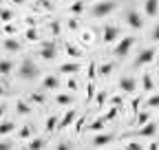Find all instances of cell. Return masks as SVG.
<instances>
[{
	"label": "cell",
	"instance_id": "9",
	"mask_svg": "<svg viewBox=\"0 0 159 150\" xmlns=\"http://www.w3.org/2000/svg\"><path fill=\"white\" fill-rule=\"evenodd\" d=\"M144 13L148 18H155L159 13V2H157V0H146V2H144Z\"/></svg>",
	"mask_w": 159,
	"mask_h": 150
},
{
	"label": "cell",
	"instance_id": "5",
	"mask_svg": "<svg viewBox=\"0 0 159 150\" xmlns=\"http://www.w3.org/2000/svg\"><path fill=\"white\" fill-rule=\"evenodd\" d=\"M102 38H104V42H115L117 38H119V29L115 24H106L102 29Z\"/></svg>",
	"mask_w": 159,
	"mask_h": 150
},
{
	"label": "cell",
	"instance_id": "42",
	"mask_svg": "<svg viewBox=\"0 0 159 150\" xmlns=\"http://www.w3.org/2000/svg\"><path fill=\"white\" fill-rule=\"evenodd\" d=\"M157 62H159V51H157Z\"/></svg>",
	"mask_w": 159,
	"mask_h": 150
},
{
	"label": "cell",
	"instance_id": "35",
	"mask_svg": "<svg viewBox=\"0 0 159 150\" xmlns=\"http://www.w3.org/2000/svg\"><path fill=\"white\" fill-rule=\"evenodd\" d=\"M146 119H148V115H146V113H142V115H139V124H146Z\"/></svg>",
	"mask_w": 159,
	"mask_h": 150
},
{
	"label": "cell",
	"instance_id": "39",
	"mask_svg": "<svg viewBox=\"0 0 159 150\" xmlns=\"http://www.w3.org/2000/svg\"><path fill=\"white\" fill-rule=\"evenodd\" d=\"M11 2H13V5H25L27 0H11Z\"/></svg>",
	"mask_w": 159,
	"mask_h": 150
},
{
	"label": "cell",
	"instance_id": "33",
	"mask_svg": "<svg viewBox=\"0 0 159 150\" xmlns=\"http://www.w3.org/2000/svg\"><path fill=\"white\" fill-rule=\"evenodd\" d=\"M38 2H40V7H42V9H51V5H49V0H38Z\"/></svg>",
	"mask_w": 159,
	"mask_h": 150
},
{
	"label": "cell",
	"instance_id": "40",
	"mask_svg": "<svg viewBox=\"0 0 159 150\" xmlns=\"http://www.w3.org/2000/svg\"><path fill=\"white\" fill-rule=\"evenodd\" d=\"M0 95H5V86L2 84H0Z\"/></svg>",
	"mask_w": 159,
	"mask_h": 150
},
{
	"label": "cell",
	"instance_id": "19",
	"mask_svg": "<svg viewBox=\"0 0 159 150\" xmlns=\"http://www.w3.org/2000/svg\"><path fill=\"white\" fill-rule=\"evenodd\" d=\"M73 119H75V110H71L69 115H66V117H64L62 121H60V128H64V126H69V124H71Z\"/></svg>",
	"mask_w": 159,
	"mask_h": 150
},
{
	"label": "cell",
	"instance_id": "38",
	"mask_svg": "<svg viewBox=\"0 0 159 150\" xmlns=\"http://www.w3.org/2000/svg\"><path fill=\"white\" fill-rule=\"evenodd\" d=\"M9 148H11L9 143H0V150H9Z\"/></svg>",
	"mask_w": 159,
	"mask_h": 150
},
{
	"label": "cell",
	"instance_id": "23",
	"mask_svg": "<svg viewBox=\"0 0 159 150\" xmlns=\"http://www.w3.org/2000/svg\"><path fill=\"white\" fill-rule=\"evenodd\" d=\"M113 71V64H102V66H99V75H108Z\"/></svg>",
	"mask_w": 159,
	"mask_h": 150
},
{
	"label": "cell",
	"instance_id": "34",
	"mask_svg": "<svg viewBox=\"0 0 159 150\" xmlns=\"http://www.w3.org/2000/svg\"><path fill=\"white\" fill-rule=\"evenodd\" d=\"M102 124H104V119H97V121L93 124V130H99V128H102Z\"/></svg>",
	"mask_w": 159,
	"mask_h": 150
},
{
	"label": "cell",
	"instance_id": "12",
	"mask_svg": "<svg viewBox=\"0 0 159 150\" xmlns=\"http://www.w3.org/2000/svg\"><path fill=\"white\" fill-rule=\"evenodd\" d=\"M5 49L7 51H11V53H16V51H20V42L16 40V38H5Z\"/></svg>",
	"mask_w": 159,
	"mask_h": 150
},
{
	"label": "cell",
	"instance_id": "32",
	"mask_svg": "<svg viewBox=\"0 0 159 150\" xmlns=\"http://www.w3.org/2000/svg\"><path fill=\"white\" fill-rule=\"evenodd\" d=\"M128 150H142V146H139L137 141H130V143H128Z\"/></svg>",
	"mask_w": 159,
	"mask_h": 150
},
{
	"label": "cell",
	"instance_id": "18",
	"mask_svg": "<svg viewBox=\"0 0 159 150\" xmlns=\"http://www.w3.org/2000/svg\"><path fill=\"white\" fill-rule=\"evenodd\" d=\"M60 71H62V73H77V71H80V64L66 62V64H62V66H60Z\"/></svg>",
	"mask_w": 159,
	"mask_h": 150
},
{
	"label": "cell",
	"instance_id": "2",
	"mask_svg": "<svg viewBox=\"0 0 159 150\" xmlns=\"http://www.w3.org/2000/svg\"><path fill=\"white\" fill-rule=\"evenodd\" d=\"M113 11H115L113 0H97V2H93V7H91V15L93 18H106Z\"/></svg>",
	"mask_w": 159,
	"mask_h": 150
},
{
	"label": "cell",
	"instance_id": "41",
	"mask_svg": "<svg viewBox=\"0 0 159 150\" xmlns=\"http://www.w3.org/2000/svg\"><path fill=\"white\" fill-rule=\"evenodd\" d=\"M2 113H5V106H0V117H2Z\"/></svg>",
	"mask_w": 159,
	"mask_h": 150
},
{
	"label": "cell",
	"instance_id": "8",
	"mask_svg": "<svg viewBox=\"0 0 159 150\" xmlns=\"http://www.w3.org/2000/svg\"><path fill=\"white\" fill-rule=\"evenodd\" d=\"M119 88H122L124 93H135L137 90V80L130 77V75H126V77L119 80Z\"/></svg>",
	"mask_w": 159,
	"mask_h": 150
},
{
	"label": "cell",
	"instance_id": "25",
	"mask_svg": "<svg viewBox=\"0 0 159 150\" xmlns=\"http://www.w3.org/2000/svg\"><path fill=\"white\" fill-rule=\"evenodd\" d=\"M150 38H152L155 42H159V22H157V24L152 27V31H150Z\"/></svg>",
	"mask_w": 159,
	"mask_h": 150
},
{
	"label": "cell",
	"instance_id": "21",
	"mask_svg": "<svg viewBox=\"0 0 159 150\" xmlns=\"http://www.w3.org/2000/svg\"><path fill=\"white\" fill-rule=\"evenodd\" d=\"M16 106H18V113H20V115H27V113H29V104H25L22 99H20Z\"/></svg>",
	"mask_w": 159,
	"mask_h": 150
},
{
	"label": "cell",
	"instance_id": "29",
	"mask_svg": "<svg viewBox=\"0 0 159 150\" xmlns=\"http://www.w3.org/2000/svg\"><path fill=\"white\" fill-rule=\"evenodd\" d=\"M0 18H2V20H11V11L2 9V11H0Z\"/></svg>",
	"mask_w": 159,
	"mask_h": 150
},
{
	"label": "cell",
	"instance_id": "10",
	"mask_svg": "<svg viewBox=\"0 0 159 150\" xmlns=\"http://www.w3.org/2000/svg\"><path fill=\"white\" fill-rule=\"evenodd\" d=\"M155 133H157V126H155V124H150V121H148V124H144V128H139V137H152Z\"/></svg>",
	"mask_w": 159,
	"mask_h": 150
},
{
	"label": "cell",
	"instance_id": "22",
	"mask_svg": "<svg viewBox=\"0 0 159 150\" xmlns=\"http://www.w3.org/2000/svg\"><path fill=\"white\" fill-rule=\"evenodd\" d=\"M57 124H60V121H57V117H49V119H47V130L57 128Z\"/></svg>",
	"mask_w": 159,
	"mask_h": 150
},
{
	"label": "cell",
	"instance_id": "17",
	"mask_svg": "<svg viewBox=\"0 0 159 150\" xmlns=\"http://www.w3.org/2000/svg\"><path fill=\"white\" fill-rule=\"evenodd\" d=\"M42 148H44V139H40V137H35L27 143V150H42Z\"/></svg>",
	"mask_w": 159,
	"mask_h": 150
},
{
	"label": "cell",
	"instance_id": "43",
	"mask_svg": "<svg viewBox=\"0 0 159 150\" xmlns=\"http://www.w3.org/2000/svg\"><path fill=\"white\" fill-rule=\"evenodd\" d=\"M119 150H128V148H119Z\"/></svg>",
	"mask_w": 159,
	"mask_h": 150
},
{
	"label": "cell",
	"instance_id": "27",
	"mask_svg": "<svg viewBox=\"0 0 159 150\" xmlns=\"http://www.w3.org/2000/svg\"><path fill=\"white\" fill-rule=\"evenodd\" d=\"M27 40H31V42H33V40H38V31L29 29V31H27Z\"/></svg>",
	"mask_w": 159,
	"mask_h": 150
},
{
	"label": "cell",
	"instance_id": "36",
	"mask_svg": "<svg viewBox=\"0 0 159 150\" xmlns=\"http://www.w3.org/2000/svg\"><path fill=\"white\" fill-rule=\"evenodd\" d=\"M29 133H31L29 128H25V130H20V137H29Z\"/></svg>",
	"mask_w": 159,
	"mask_h": 150
},
{
	"label": "cell",
	"instance_id": "1",
	"mask_svg": "<svg viewBox=\"0 0 159 150\" xmlns=\"http://www.w3.org/2000/svg\"><path fill=\"white\" fill-rule=\"evenodd\" d=\"M18 75H20V80H25V82H33V80L40 77V68L31 58H25L18 66Z\"/></svg>",
	"mask_w": 159,
	"mask_h": 150
},
{
	"label": "cell",
	"instance_id": "14",
	"mask_svg": "<svg viewBox=\"0 0 159 150\" xmlns=\"http://www.w3.org/2000/svg\"><path fill=\"white\" fill-rule=\"evenodd\" d=\"M13 130H16V124L13 121H2V124H0V137H2V135H9V133H13Z\"/></svg>",
	"mask_w": 159,
	"mask_h": 150
},
{
	"label": "cell",
	"instance_id": "4",
	"mask_svg": "<svg viewBox=\"0 0 159 150\" xmlns=\"http://www.w3.org/2000/svg\"><path fill=\"white\" fill-rule=\"evenodd\" d=\"M152 60H157V51H155V49H144L142 53L137 55L135 66H146V64H150Z\"/></svg>",
	"mask_w": 159,
	"mask_h": 150
},
{
	"label": "cell",
	"instance_id": "20",
	"mask_svg": "<svg viewBox=\"0 0 159 150\" xmlns=\"http://www.w3.org/2000/svg\"><path fill=\"white\" fill-rule=\"evenodd\" d=\"M66 53L71 55V58H80V55H82V53H80V49L73 46V44H66Z\"/></svg>",
	"mask_w": 159,
	"mask_h": 150
},
{
	"label": "cell",
	"instance_id": "7",
	"mask_svg": "<svg viewBox=\"0 0 159 150\" xmlns=\"http://www.w3.org/2000/svg\"><path fill=\"white\" fill-rule=\"evenodd\" d=\"M126 22L130 29H142L144 27V20H142V15H139L137 11H128L126 13Z\"/></svg>",
	"mask_w": 159,
	"mask_h": 150
},
{
	"label": "cell",
	"instance_id": "13",
	"mask_svg": "<svg viewBox=\"0 0 159 150\" xmlns=\"http://www.w3.org/2000/svg\"><path fill=\"white\" fill-rule=\"evenodd\" d=\"M84 9H86V2H84V0H73L71 7H69V11L75 13V15H77V13H82Z\"/></svg>",
	"mask_w": 159,
	"mask_h": 150
},
{
	"label": "cell",
	"instance_id": "11",
	"mask_svg": "<svg viewBox=\"0 0 159 150\" xmlns=\"http://www.w3.org/2000/svg\"><path fill=\"white\" fill-rule=\"evenodd\" d=\"M44 88H47V90H49V88H51V90H57V88H60V80L55 77V75H47V77H44Z\"/></svg>",
	"mask_w": 159,
	"mask_h": 150
},
{
	"label": "cell",
	"instance_id": "30",
	"mask_svg": "<svg viewBox=\"0 0 159 150\" xmlns=\"http://www.w3.org/2000/svg\"><path fill=\"white\" fill-rule=\"evenodd\" d=\"M148 106H159V95H152L148 99Z\"/></svg>",
	"mask_w": 159,
	"mask_h": 150
},
{
	"label": "cell",
	"instance_id": "16",
	"mask_svg": "<svg viewBox=\"0 0 159 150\" xmlns=\"http://www.w3.org/2000/svg\"><path fill=\"white\" fill-rule=\"evenodd\" d=\"M111 141H113V135H97V137H93V143L95 146H106Z\"/></svg>",
	"mask_w": 159,
	"mask_h": 150
},
{
	"label": "cell",
	"instance_id": "31",
	"mask_svg": "<svg viewBox=\"0 0 159 150\" xmlns=\"http://www.w3.org/2000/svg\"><path fill=\"white\" fill-rule=\"evenodd\" d=\"M55 150H71V146H69V143H66V141H60V143H57V148H55Z\"/></svg>",
	"mask_w": 159,
	"mask_h": 150
},
{
	"label": "cell",
	"instance_id": "26",
	"mask_svg": "<svg viewBox=\"0 0 159 150\" xmlns=\"http://www.w3.org/2000/svg\"><path fill=\"white\" fill-rule=\"evenodd\" d=\"M144 88H146V90H152V80H150V75H144Z\"/></svg>",
	"mask_w": 159,
	"mask_h": 150
},
{
	"label": "cell",
	"instance_id": "6",
	"mask_svg": "<svg viewBox=\"0 0 159 150\" xmlns=\"http://www.w3.org/2000/svg\"><path fill=\"white\" fill-rule=\"evenodd\" d=\"M55 55H57V49H55V44H51V42H44L42 44V49H40V58H42V60H53L55 58Z\"/></svg>",
	"mask_w": 159,
	"mask_h": 150
},
{
	"label": "cell",
	"instance_id": "28",
	"mask_svg": "<svg viewBox=\"0 0 159 150\" xmlns=\"http://www.w3.org/2000/svg\"><path fill=\"white\" fill-rule=\"evenodd\" d=\"M31 102H38V104H42V102H44V95H42V93H35V95L31 97Z\"/></svg>",
	"mask_w": 159,
	"mask_h": 150
},
{
	"label": "cell",
	"instance_id": "45",
	"mask_svg": "<svg viewBox=\"0 0 159 150\" xmlns=\"http://www.w3.org/2000/svg\"><path fill=\"white\" fill-rule=\"evenodd\" d=\"M0 2H2V0H0Z\"/></svg>",
	"mask_w": 159,
	"mask_h": 150
},
{
	"label": "cell",
	"instance_id": "44",
	"mask_svg": "<svg viewBox=\"0 0 159 150\" xmlns=\"http://www.w3.org/2000/svg\"><path fill=\"white\" fill-rule=\"evenodd\" d=\"M157 80H159V75H157Z\"/></svg>",
	"mask_w": 159,
	"mask_h": 150
},
{
	"label": "cell",
	"instance_id": "24",
	"mask_svg": "<svg viewBox=\"0 0 159 150\" xmlns=\"http://www.w3.org/2000/svg\"><path fill=\"white\" fill-rule=\"evenodd\" d=\"M73 97L71 95H57V104H71Z\"/></svg>",
	"mask_w": 159,
	"mask_h": 150
},
{
	"label": "cell",
	"instance_id": "3",
	"mask_svg": "<svg viewBox=\"0 0 159 150\" xmlns=\"http://www.w3.org/2000/svg\"><path fill=\"white\" fill-rule=\"evenodd\" d=\"M133 44H135V38L133 35H124L122 40L117 42V46H115V58H126V55L130 53V49H133Z\"/></svg>",
	"mask_w": 159,
	"mask_h": 150
},
{
	"label": "cell",
	"instance_id": "15",
	"mask_svg": "<svg viewBox=\"0 0 159 150\" xmlns=\"http://www.w3.org/2000/svg\"><path fill=\"white\" fill-rule=\"evenodd\" d=\"M13 71V62L11 60H0V75H9Z\"/></svg>",
	"mask_w": 159,
	"mask_h": 150
},
{
	"label": "cell",
	"instance_id": "37",
	"mask_svg": "<svg viewBox=\"0 0 159 150\" xmlns=\"http://www.w3.org/2000/svg\"><path fill=\"white\" fill-rule=\"evenodd\" d=\"M69 29H73V31H75V29H77V22H75V20H71V22H69Z\"/></svg>",
	"mask_w": 159,
	"mask_h": 150
}]
</instances>
